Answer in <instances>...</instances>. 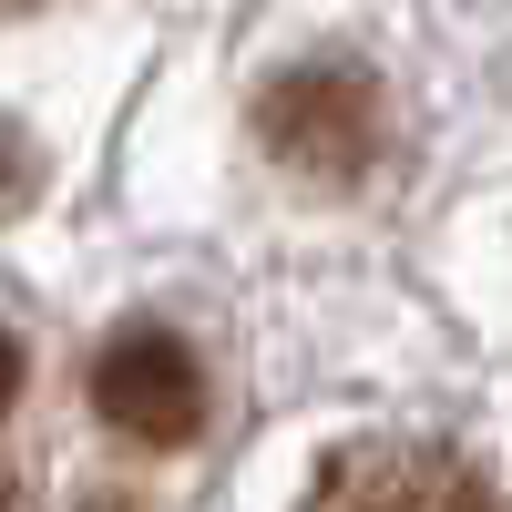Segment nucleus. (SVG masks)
<instances>
[{
    "label": "nucleus",
    "instance_id": "f257e3e1",
    "mask_svg": "<svg viewBox=\"0 0 512 512\" xmlns=\"http://www.w3.org/2000/svg\"><path fill=\"white\" fill-rule=\"evenodd\" d=\"M297 512H512V502L492 492L482 461H461L451 441L400 431V441H338Z\"/></svg>",
    "mask_w": 512,
    "mask_h": 512
},
{
    "label": "nucleus",
    "instance_id": "f03ea898",
    "mask_svg": "<svg viewBox=\"0 0 512 512\" xmlns=\"http://www.w3.org/2000/svg\"><path fill=\"white\" fill-rule=\"evenodd\" d=\"M267 154L297 164V175H318V185H359L369 175V154H379V82L359 62H308V72H287L267 82Z\"/></svg>",
    "mask_w": 512,
    "mask_h": 512
},
{
    "label": "nucleus",
    "instance_id": "7ed1b4c3",
    "mask_svg": "<svg viewBox=\"0 0 512 512\" xmlns=\"http://www.w3.org/2000/svg\"><path fill=\"white\" fill-rule=\"evenodd\" d=\"M93 410H103V431L123 441H144V451H185L205 431V369L175 328H113L103 338V359H93Z\"/></svg>",
    "mask_w": 512,
    "mask_h": 512
},
{
    "label": "nucleus",
    "instance_id": "20e7f679",
    "mask_svg": "<svg viewBox=\"0 0 512 512\" xmlns=\"http://www.w3.org/2000/svg\"><path fill=\"white\" fill-rule=\"evenodd\" d=\"M11 400H21V338L0 328V410H11Z\"/></svg>",
    "mask_w": 512,
    "mask_h": 512
},
{
    "label": "nucleus",
    "instance_id": "39448f33",
    "mask_svg": "<svg viewBox=\"0 0 512 512\" xmlns=\"http://www.w3.org/2000/svg\"><path fill=\"white\" fill-rule=\"evenodd\" d=\"M0 512H11V482H0Z\"/></svg>",
    "mask_w": 512,
    "mask_h": 512
},
{
    "label": "nucleus",
    "instance_id": "423d86ee",
    "mask_svg": "<svg viewBox=\"0 0 512 512\" xmlns=\"http://www.w3.org/2000/svg\"><path fill=\"white\" fill-rule=\"evenodd\" d=\"M0 11H21V0H0Z\"/></svg>",
    "mask_w": 512,
    "mask_h": 512
}]
</instances>
